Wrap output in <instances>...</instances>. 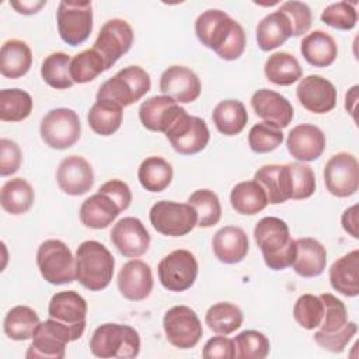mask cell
Segmentation results:
<instances>
[{
  "instance_id": "6da1fadb",
  "label": "cell",
  "mask_w": 359,
  "mask_h": 359,
  "mask_svg": "<svg viewBox=\"0 0 359 359\" xmlns=\"http://www.w3.org/2000/svg\"><path fill=\"white\" fill-rule=\"evenodd\" d=\"M195 34L199 42L224 60L238 59L245 49V32L226 11L210 8L198 15Z\"/></svg>"
},
{
  "instance_id": "7a4b0ae2",
  "label": "cell",
  "mask_w": 359,
  "mask_h": 359,
  "mask_svg": "<svg viewBox=\"0 0 359 359\" xmlns=\"http://www.w3.org/2000/svg\"><path fill=\"white\" fill-rule=\"evenodd\" d=\"M254 238L269 269L282 271L292 266L296 257V241L290 237L285 220L275 216L262 217L254 227Z\"/></svg>"
},
{
  "instance_id": "3957f363",
  "label": "cell",
  "mask_w": 359,
  "mask_h": 359,
  "mask_svg": "<svg viewBox=\"0 0 359 359\" xmlns=\"http://www.w3.org/2000/svg\"><path fill=\"white\" fill-rule=\"evenodd\" d=\"M76 279L91 292L105 289L114 276L115 258L111 251L95 240L83 241L76 250Z\"/></svg>"
},
{
  "instance_id": "277c9868",
  "label": "cell",
  "mask_w": 359,
  "mask_h": 359,
  "mask_svg": "<svg viewBox=\"0 0 359 359\" xmlns=\"http://www.w3.org/2000/svg\"><path fill=\"white\" fill-rule=\"evenodd\" d=\"M90 351L101 359H132L140 352V337L128 324L107 323L94 330L90 338Z\"/></svg>"
},
{
  "instance_id": "5b68a950",
  "label": "cell",
  "mask_w": 359,
  "mask_h": 359,
  "mask_svg": "<svg viewBox=\"0 0 359 359\" xmlns=\"http://www.w3.org/2000/svg\"><path fill=\"white\" fill-rule=\"evenodd\" d=\"M150 87L151 80L144 69L140 66H128L104 81L95 98L114 101L123 108L143 98L150 91Z\"/></svg>"
},
{
  "instance_id": "8992f818",
  "label": "cell",
  "mask_w": 359,
  "mask_h": 359,
  "mask_svg": "<svg viewBox=\"0 0 359 359\" xmlns=\"http://www.w3.org/2000/svg\"><path fill=\"white\" fill-rule=\"evenodd\" d=\"M36 265L42 278L50 285L76 280V258L62 240L49 238L41 243L36 251Z\"/></svg>"
},
{
  "instance_id": "52a82bcc",
  "label": "cell",
  "mask_w": 359,
  "mask_h": 359,
  "mask_svg": "<svg viewBox=\"0 0 359 359\" xmlns=\"http://www.w3.org/2000/svg\"><path fill=\"white\" fill-rule=\"evenodd\" d=\"M56 22L57 32L65 43L70 46L81 45L93 31L91 1H60L56 11Z\"/></svg>"
},
{
  "instance_id": "ba28073f",
  "label": "cell",
  "mask_w": 359,
  "mask_h": 359,
  "mask_svg": "<svg viewBox=\"0 0 359 359\" xmlns=\"http://www.w3.org/2000/svg\"><path fill=\"white\" fill-rule=\"evenodd\" d=\"M149 219L156 231L163 236L182 237L194 230L198 223L195 209L187 202L158 201L149 212Z\"/></svg>"
},
{
  "instance_id": "9c48e42d",
  "label": "cell",
  "mask_w": 359,
  "mask_h": 359,
  "mask_svg": "<svg viewBox=\"0 0 359 359\" xmlns=\"http://www.w3.org/2000/svg\"><path fill=\"white\" fill-rule=\"evenodd\" d=\"M31 339L25 353L27 359H62L66 355V345L73 341V335L66 324L49 317L36 325Z\"/></svg>"
},
{
  "instance_id": "30bf717a",
  "label": "cell",
  "mask_w": 359,
  "mask_h": 359,
  "mask_svg": "<svg viewBox=\"0 0 359 359\" xmlns=\"http://www.w3.org/2000/svg\"><path fill=\"white\" fill-rule=\"evenodd\" d=\"M79 115L70 108L50 109L41 121L39 133L46 146L55 150L72 147L80 139Z\"/></svg>"
},
{
  "instance_id": "8fae6325",
  "label": "cell",
  "mask_w": 359,
  "mask_h": 359,
  "mask_svg": "<svg viewBox=\"0 0 359 359\" xmlns=\"http://www.w3.org/2000/svg\"><path fill=\"white\" fill-rule=\"evenodd\" d=\"M167 341L178 349H191L201 341L203 328L196 313L188 306H174L163 317Z\"/></svg>"
},
{
  "instance_id": "7c38bea8",
  "label": "cell",
  "mask_w": 359,
  "mask_h": 359,
  "mask_svg": "<svg viewBox=\"0 0 359 359\" xmlns=\"http://www.w3.org/2000/svg\"><path fill=\"white\" fill-rule=\"evenodd\" d=\"M172 149L184 156L202 151L210 139L206 122L184 111L164 133Z\"/></svg>"
},
{
  "instance_id": "4fadbf2b",
  "label": "cell",
  "mask_w": 359,
  "mask_h": 359,
  "mask_svg": "<svg viewBox=\"0 0 359 359\" xmlns=\"http://www.w3.org/2000/svg\"><path fill=\"white\" fill-rule=\"evenodd\" d=\"M158 280L170 292H185L196 280L198 261L188 250H175L165 255L157 268Z\"/></svg>"
},
{
  "instance_id": "5bb4252c",
  "label": "cell",
  "mask_w": 359,
  "mask_h": 359,
  "mask_svg": "<svg viewBox=\"0 0 359 359\" xmlns=\"http://www.w3.org/2000/svg\"><path fill=\"white\" fill-rule=\"evenodd\" d=\"M327 191L337 198H348L359 188V163L351 153L341 151L330 157L324 167Z\"/></svg>"
},
{
  "instance_id": "9a60e30c",
  "label": "cell",
  "mask_w": 359,
  "mask_h": 359,
  "mask_svg": "<svg viewBox=\"0 0 359 359\" xmlns=\"http://www.w3.org/2000/svg\"><path fill=\"white\" fill-rule=\"evenodd\" d=\"M133 43V29L122 18L108 20L100 29L93 49L102 57L105 69H111L121 56L129 52Z\"/></svg>"
},
{
  "instance_id": "2e32d148",
  "label": "cell",
  "mask_w": 359,
  "mask_h": 359,
  "mask_svg": "<svg viewBox=\"0 0 359 359\" xmlns=\"http://www.w3.org/2000/svg\"><path fill=\"white\" fill-rule=\"evenodd\" d=\"M48 314L50 318L66 324L72 330L73 341H76L86 330L87 302L74 290L57 292L49 302Z\"/></svg>"
},
{
  "instance_id": "e0dca14e",
  "label": "cell",
  "mask_w": 359,
  "mask_h": 359,
  "mask_svg": "<svg viewBox=\"0 0 359 359\" xmlns=\"http://www.w3.org/2000/svg\"><path fill=\"white\" fill-rule=\"evenodd\" d=\"M296 95L304 109L313 114H327L337 105L335 86L320 74H309L300 79Z\"/></svg>"
},
{
  "instance_id": "ac0fdd59",
  "label": "cell",
  "mask_w": 359,
  "mask_h": 359,
  "mask_svg": "<svg viewBox=\"0 0 359 359\" xmlns=\"http://www.w3.org/2000/svg\"><path fill=\"white\" fill-rule=\"evenodd\" d=\"M111 241L126 258H139L150 247V234L140 219L128 216L118 220L111 230Z\"/></svg>"
},
{
  "instance_id": "d6986e66",
  "label": "cell",
  "mask_w": 359,
  "mask_h": 359,
  "mask_svg": "<svg viewBox=\"0 0 359 359\" xmlns=\"http://www.w3.org/2000/svg\"><path fill=\"white\" fill-rule=\"evenodd\" d=\"M158 87L164 95H168L178 104L194 102L202 90L198 74L189 67L180 65H172L161 73Z\"/></svg>"
},
{
  "instance_id": "ffe728a7",
  "label": "cell",
  "mask_w": 359,
  "mask_h": 359,
  "mask_svg": "<svg viewBox=\"0 0 359 359\" xmlns=\"http://www.w3.org/2000/svg\"><path fill=\"white\" fill-rule=\"evenodd\" d=\"M56 181L65 194L72 196L84 195L94 184L93 167L84 157L70 154L59 163Z\"/></svg>"
},
{
  "instance_id": "44dd1931",
  "label": "cell",
  "mask_w": 359,
  "mask_h": 359,
  "mask_svg": "<svg viewBox=\"0 0 359 359\" xmlns=\"http://www.w3.org/2000/svg\"><path fill=\"white\" fill-rule=\"evenodd\" d=\"M251 107L258 118L278 129L286 128L293 119L294 111L290 101L269 88L257 90L251 97Z\"/></svg>"
},
{
  "instance_id": "7402d4cb",
  "label": "cell",
  "mask_w": 359,
  "mask_h": 359,
  "mask_svg": "<svg viewBox=\"0 0 359 359\" xmlns=\"http://www.w3.org/2000/svg\"><path fill=\"white\" fill-rule=\"evenodd\" d=\"M118 289L130 302H140L153 290L151 268L142 259H130L118 272Z\"/></svg>"
},
{
  "instance_id": "603a6c76",
  "label": "cell",
  "mask_w": 359,
  "mask_h": 359,
  "mask_svg": "<svg viewBox=\"0 0 359 359\" xmlns=\"http://www.w3.org/2000/svg\"><path fill=\"white\" fill-rule=\"evenodd\" d=\"M184 111L185 109L168 95H154L143 101L139 107V119L147 130L165 133Z\"/></svg>"
},
{
  "instance_id": "cb8c5ba5",
  "label": "cell",
  "mask_w": 359,
  "mask_h": 359,
  "mask_svg": "<svg viewBox=\"0 0 359 359\" xmlns=\"http://www.w3.org/2000/svg\"><path fill=\"white\" fill-rule=\"evenodd\" d=\"M324 132L311 123H300L287 133L286 147L292 157L304 163L317 160L325 150Z\"/></svg>"
},
{
  "instance_id": "d4e9b609",
  "label": "cell",
  "mask_w": 359,
  "mask_h": 359,
  "mask_svg": "<svg viewBox=\"0 0 359 359\" xmlns=\"http://www.w3.org/2000/svg\"><path fill=\"white\" fill-rule=\"evenodd\" d=\"M254 181L264 188L268 203L278 205L292 198V175L287 164L262 165L255 171Z\"/></svg>"
},
{
  "instance_id": "484cf974",
  "label": "cell",
  "mask_w": 359,
  "mask_h": 359,
  "mask_svg": "<svg viewBox=\"0 0 359 359\" xmlns=\"http://www.w3.org/2000/svg\"><path fill=\"white\" fill-rule=\"evenodd\" d=\"M212 248L215 257L220 262L237 264L247 257L250 241L241 227L224 226L213 236Z\"/></svg>"
},
{
  "instance_id": "4316f807",
  "label": "cell",
  "mask_w": 359,
  "mask_h": 359,
  "mask_svg": "<svg viewBox=\"0 0 359 359\" xmlns=\"http://www.w3.org/2000/svg\"><path fill=\"white\" fill-rule=\"evenodd\" d=\"M121 212L119 205L108 194L98 191L81 203L79 217L83 226L100 230L108 227Z\"/></svg>"
},
{
  "instance_id": "83f0119b",
  "label": "cell",
  "mask_w": 359,
  "mask_h": 359,
  "mask_svg": "<svg viewBox=\"0 0 359 359\" xmlns=\"http://www.w3.org/2000/svg\"><path fill=\"white\" fill-rule=\"evenodd\" d=\"M296 241V257L292 264L294 272L303 278L320 276L327 265V250L316 238L302 237Z\"/></svg>"
},
{
  "instance_id": "f1b7e54d",
  "label": "cell",
  "mask_w": 359,
  "mask_h": 359,
  "mask_svg": "<svg viewBox=\"0 0 359 359\" xmlns=\"http://www.w3.org/2000/svg\"><path fill=\"white\" fill-rule=\"evenodd\" d=\"M330 283L334 290L346 297L359 294V250L334 261L330 268Z\"/></svg>"
},
{
  "instance_id": "f546056e",
  "label": "cell",
  "mask_w": 359,
  "mask_h": 359,
  "mask_svg": "<svg viewBox=\"0 0 359 359\" xmlns=\"http://www.w3.org/2000/svg\"><path fill=\"white\" fill-rule=\"evenodd\" d=\"M300 52L309 65L314 67H327L335 62L338 46L330 34L316 29L302 39Z\"/></svg>"
},
{
  "instance_id": "4dcf8cb0",
  "label": "cell",
  "mask_w": 359,
  "mask_h": 359,
  "mask_svg": "<svg viewBox=\"0 0 359 359\" xmlns=\"http://www.w3.org/2000/svg\"><path fill=\"white\" fill-rule=\"evenodd\" d=\"M292 36V25L287 17L276 10L265 15L257 25V43L264 52L283 45Z\"/></svg>"
},
{
  "instance_id": "1f68e13d",
  "label": "cell",
  "mask_w": 359,
  "mask_h": 359,
  "mask_svg": "<svg viewBox=\"0 0 359 359\" xmlns=\"http://www.w3.org/2000/svg\"><path fill=\"white\" fill-rule=\"evenodd\" d=\"M32 65V52L27 42L8 39L0 49V73L7 79L25 76Z\"/></svg>"
},
{
  "instance_id": "d6a6232c",
  "label": "cell",
  "mask_w": 359,
  "mask_h": 359,
  "mask_svg": "<svg viewBox=\"0 0 359 359\" xmlns=\"http://www.w3.org/2000/svg\"><path fill=\"white\" fill-rule=\"evenodd\" d=\"M212 121L222 135L234 136L243 132L245 128L248 114L241 101L223 100L215 107L212 112Z\"/></svg>"
},
{
  "instance_id": "836d02e7",
  "label": "cell",
  "mask_w": 359,
  "mask_h": 359,
  "mask_svg": "<svg viewBox=\"0 0 359 359\" xmlns=\"http://www.w3.org/2000/svg\"><path fill=\"white\" fill-rule=\"evenodd\" d=\"M123 108L108 100H97L88 111L87 121L93 132L100 136H111L122 123Z\"/></svg>"
},
{
  "instance_id": "e575fe53",
  "label": "cell",
  "mask_w": 359,
  "mask_h": 359,
  "mask_svg": "<svg viewBox=\"0 0 359 359\" xmlns=\"http://www.w3.org/2000/svg\"><path fill=\"white\" fill-rule=\"evenodd\" d=\"M230 203L240 215H257L268 205L264 188L252 181H241L236 184L230 192Z\"/></svg>"
},
{
  "instance_id": "d590c367",
  "label": "cell",
  "mask_w": 359,
  "mask_h": 359,
  "mask_svg": "<svg viewBox=\"0 0 359 359\" xmlns=\"http://www.w3.org/2000/svg\"><path fill=\"white\" fill-rule=\"evenodd\" d=\"M172 175L174 171L171 164L160 156L146 157L137 170V180L149 192H161L168 188L172 181Z\"/></svg>"
},
{
  "instance_id": "8d00e7d4",
  "label": "cell",
  "mask_w": 359,
  "mask_h": 359,
  "mask_svg": "<svg viewBox=\"0 0 359 359\" xmlns=\"http://www.w3.org/2000/svg\"><path fill=\"white\" fill-rule=\"evenodd\" d=\"M35 201L34 188L21 177L8 180L0 191L1 208L10 215H22L31 209Z\"/></svg>"
},
{
  "instance_id": "74e56055",
  "label": "cell",
  "mask_w": 359,
  "mask_h": 359,
  "mask_svg": "<svg viewBox=\"0 0 359 359\" xmlns=\"http://www.w3.org/2000/svg\"><path fill=\"white\" fill-rule=\"evenodd\" d=\"M265 77L276 86H290L302 79L299 60L287 52H275L269 55L264 66Z\"/></svg>"
},
{
  "instance_id": "f35d334b",
  "label": "cell",
  "mask_w": 359,
  "mask_h": 359,
  "mask_svg": "<svg viewBox=\"0 0 359 359\" xmlns=\"http://www.w3.org/2000/svg\"><path fill=\"white\" fill-rule=\"evenodd\" d=\"M244 316L238 306L230 302H219L210 306L205 314V323L210 331L229 335L237 331L243 324Z\"/></svg>"
},
{
  "instance_id": "ab89813d",
  "label": "cell",
  "mask_w": 359,
  "mask_h": 359,
  "mask_svg": "<svg viewBox=\"0 0 359 359\" xmlns=\"http://www.w3.org/2000/svg\"><path fill=\"white\" fill-rule=\"evenodd\" d=\"M39 323V317L34 309L28 306H15L7 311L3 321V330L13 341H27L32 338Z\"/></svg>"
},
{
  "instance_id": "60d3db41",
  "label": "cell",
  "mask_w": 359,
  "mask_h": 359,
  "mask_svg": "<svg viewBox=\"0 0 359 359\" xmlns=\"http://www.w3.org/2000/svg\"><path fill=\"white\" fill-rule=\"evenodd\" d=\"M32 97L21 88L0 91V119L3 122H21L31 115Z\"/></svg>"
},
{
  "instance_id": "b9f144b4",
  "label": "cell",
  "mask_w": 359,
  "mask_h": 359,
  "mask_svg": "<svg viewBox=\"0 0 359 359\" xmlns=\"http://www.w3.org/2000/svg\"><path fill=\"white\" fill-rule=\"evenodd\" d=\"M70 56L65 52H53L48 55L41 65V76L43 81L56 90L70 88L74 83L70 77Z\"/></svg>"
},
{
  "instance_id": "7bdbcfd3",
  "label": "cell",
  "mask_w": 359,
  "mask_h": 359,
  "mask_svg": "<svg viewBox=\"0 0 359 359\" xmlns=\"http://www.w3.org/2000/svg\"><path fill=\"white\" fill-rule=\"evenodd\" d=\"M188 203L198 216L196 226L208 229L219 223L222 217V205L219 196L210 189H196L188 198Z\"/></svg>"
},
{
  "instance_id": "ee69618b",
  "label": "cell",
  "mask_w": 359,
  "mask_h": 359,
  "mask_svg": "<svg viewBox=\"0 0 359 359\" xmlns=\"http://www.w3.org/2000/svg\"><path fill=\"white\" fill-rule=\"evenodd\" d=\"M105 70L102 57L93 48L74 55L70 60V77L77 84L93 81Z\"/></svg>"
},
{
  "instance_id": "f6af8a7d",
  "label": "cell",
  "mask_w": 359,
  "mask_h": 359,
  "mask_svg": "<svg viewBox=\"0 0 359 359\" xmlns=\"http://www.w3.org/2000/svg\"><path fill=\"white\" fill-rule=\"evenodd\" d=\"M233 341L237 359H264L271 349L269 339L257 330L241 331Z\"/></svg>"
},
{
  "instance_id": "bcb514c9",
  "label": "cell",
  "mask_w": 359,
  "mask_h": 359,
  "mask_svg": "<svg viewBox=\"0 0 359 359\" xmlns=\"http://www.w3.org/2000/svg\"><path fill=\"white\" fill-rule=\"evenodd\" d=\"M324 314V304L320 296L310 293L299 296L293 306V317L296 323L304 330L318 328Z\"/></svg>"
},
{
  "instance_id": "7dc6e473",
  "label": "cell",
  "mask_w": 359,
  "mask_h": 359,
  "mask_svg": "<svg viewBox=\"0 0 359 359\" xmlns=\"http://www.w3.org/2000/svg\"><path fill=\"white\" fill-rule=\"evenodd\" d=\"M285 136L282 129H278L269 123H255L248 132V146L254 153L265 154L278 149Z\"/></svg>"
},
{
  "instance_id": "c3c4849f",
  "label": "cell",
  "mask_w": 359,
  "mask_h": 359,
  "mask_svg": "<svg viewBox=\"0 0 359 359\" xmlns=\"http://www.w3.org/2000/svg\"><path fill=\"white\" fill-rule=\"evenodd\" d=\"M321 21L331 28L349 31L356 25L358 13L352 3L337 1V3H331L323 10Z\"/></svg>"
},
{
  "instance_id": "681fc988",
  "label": "cell",
  "mask_w": 359,
  "mask_h": 359,
  "mask_svg": "<svg viewBox=\"0 0 359 359\" xmlns=\"http://www.w3.org/2000/svg\"><path fill=\"white\" fill-rule=\"evenodd\" d=\"M320 299L324 304V314L318 330L327 334L341 330L348 323V311L344 302L331 293H323Z\"/></svg>"
},
{
  "instance_id": "f907efd6",
  "label": "cell",
  "mask_w": 359,
  "mask_h": 359,
  "mask_svg": "<svg viewBox=\"0 0 359 359\" xmlns=\"http://www.w3.org/2000/svg\"><path fill=\"white\" fill-rule=\"evenodd\" d=\"M289 170L292 175V198L294 201L307 199L316 191V175L310 165L296 161L289 163Z\"/></svg>"
},
{
  "instance_id": "816d5d0a",
  "label": "cell",
  "mask_w": 359,
  "mask_h": 359,
  "mask_svg": "<svg viewBox=\"0 0 359 359\" xmlns=\"http://www.w3.org/2000/svg\"><path fill=\"white\" fill-rule=\"evenodd\" d=\"M358 332V324L355 321H348L341 330L335 332H323L316 331L314 332V341L318 346H321L325 351H330L332 353H341L349 344V341L356 335Z\"/></svg>"
},
{
  "instance_id": "f5cc1de1",
  "label": "cell",
  "mask_w": 359,
  "mask_h": 359,
  "mask_svg": "<svg viewBox=\"0 0 359 359\" xmlns=\"http://www.w3.org/2000/svg\"><path fill=\"white\" fill-rule=\"evenodd\" d=\"M278 10L287 17L292 25V36H302L310 29L313 15L310 7L306 3L296 0L285 1Z\"/></svg>"
},
{
  "instance_id": "db71d44e",
  "label": "cell",
  "mask_w": 359,
  "mask_h": 359,
  "mask_svg": "<svg viewBox=\"0 0 359 359\" xmlns=\"http://www.w3.org/2000/svg\"><path fill=\"white\" fill-rule=\"evenodd\" d=\"M22 153L20 146L10 139H0V175L15 174L21 165Z\"/></svg>"
},
{
  "instance_id": "11a10c76",
  "label": "cell",
  "mask_w": 359,
  "mask_h": 359,
  "mask_svg": "<svg viewBox=\"0 0 359 359\" xmlns=\"http://www.w3.org/2000/svg\"><path fill=\"white\" fill-rule=\"evenodd\" d=\"M202 356L205 359H234V341L226 335L217 334L206 341L202 349Z\"/></svg>"
},
{
  "instance_id": "9f6ffc18",
  "label": "cell",
  "mask_w": 359,
  "mask_h": 359,
  "mask_svg": "<svg viewBox=\"0 0 359 359\" xmlns=\"http://www.w3.org/2000/svg\"><path fill=\"white\" fill-rule=\"evenodd\" d=\"M98 191L108 194L121 208V210H126L132 202V192L126 182L121 180H109L105 184H102Z\"/></svg>"
},
{
  "instance_id": "6f0895ef",
  "label": "cell",
  "mask_w": 359,
  "mask_h": 359,
  "mask_svg": "<svg viewBox=\"0 0 359 359\" xmlns=\"http://www.w3.org/2000/svg\"><path fill=\"white\" fill-rule=\"evenodd\" d=\"M341 223H342V227L344 230L352 236L353 238H359V230H358V226H359V222H358V205H353L348 209H345V212L342 213V217H341Z\"/></svg>"
},
{
  "instance_id": "680465c9",
  "label": "cell",
  "mask_w": 359,
  "mask_h": 359,
  "mask_svg": "<svg viewBox=\"0 0 359 359\" xmlns=\"http://www.w3.org/2000/svg\"><path fill=\"white\" fill-rule=\"evenodd\" d=\"M46 4V0H41V1H32V0H22V1H10V6L20 14L24 15H32L36 14L43 6Z\"/></svg>"
}]
</instances>
